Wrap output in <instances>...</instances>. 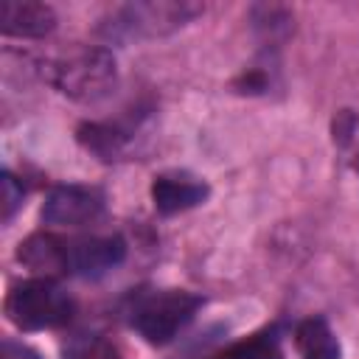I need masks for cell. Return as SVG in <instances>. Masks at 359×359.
<instances>
[{"instance_id": "cell-6", "label": "cell", "mask_w": 359, "mask_h": 359, "mask_svg": "<svg viewBox=\"0 0 359 359\" xmlns=\"http://www.w3.org/2000/svg\"><path fill=\"white\" fill-rule=\"evenodd\" d=\"M65 255H67V275L98 278L123 261L126 244L121 236L65 238Z\"/></svg>"}, {"instance_id": "cell-10", "label": "cell", "mask_w": 359, "mask_h": 359, "mask_svg": "<svg viewBox=\"0 0 359 359\" xmlns=\"http://www.w3.org/2000/svg\"><path fill=\"white\" fill-rule=\"evenodd\" d=\"M294 342L303 359H339V342L323 317L303 320L297 325Z\"/></svg>"}, {"instance_id": "cell-13", "label": "cell", "mask_w": 359, "mask_h": 359, "mask_svg": "<svg viewBox=\"0 0 359 359\" xmlns=\"http://www.w3.org/2000/svg\"><path fill=\"white\" fill-rule=\"evenodd\" d=\"M65 359H118V351L98 334H73L65 348Z\"/></svg>"}, {"instance_id": "cell-5", "label": "cell", "mask_w": 359, "mask_h": 359, "mask_svg": "<svg viewBox=\"0 0 359 359\" xmlns=\"http://www.w3.org/2000/svg\"><path fill=\"white\" fill-rule=\"evenodd\" d=\"M104 216V196L87 185H59L45 196L42 219L56 227H87Z\"/></svg>"}, {"instance_id": "cell-12", "label": "cell", "mask_w": 359, "mask_h": 359, "mask_svg": "<svg viewBox=\"0 0 359 359\" xmlns=\"http://www.w3.org/2000/svg\"><path fill=\"white\" fill-rule=\"evenodd\" d=\"M213 359H280V342H278L275 328H266V331L252 334L250 339L227 348L224 353H219Z\"/></svg>"}, {"instance_id": "cell-3", "label": "cell", "mask_w": 359, "mask_h": 359, "mask_svg": "<svg viewBox=\"0 0 359 359\" xmlns=\"http://www.w3.org/2000/svg\"><path fill=\"white\" fill-rule=\"evenodd\" d=\"M199 306H202V297L185 289L151 292L143 300H137V306L132 309V325L146 342L165 345L194 320Z\"/></svg>"}, {"instance_id": "cell-1", "label": "cell", "mask_w": 359, "mask_h": 359, "mask_svg": "<svg viewBox=\"0 0 359 359\" xmlns=\"http://www.w3.org/2000/svg\"><path fill=\"white\" fill-rule=\"evenodd\" d=\"M50 81L67 98L98 101L112 93L118 81V65L104 48H76L50 65Z\"/></svg>"}, {"instance_id": "cell-2", "label": "cell", "mask_w": 359, "mask_h": 359, "mask_svg": "<svg viewBox=\"0 0 359 359\" xmlns=\"http://www.w3.org/2000/svg\"><path fill=\"white\" fill-rule=\"evenodd\" d=\"M73 300L50 278H34L14 283L6 294V317L20 331H45L67 323Z\"/></svg>"}, {"instance_id": "cell-11", "label": "cell", "mask_w": 359, "mask_h": 359, "mask_svg": "<svg viewBox=\"0 0 359 359\" xmlns=\"http://www.w3.org/2000/svg\"><path fill=\"white\" fill-rule=\"evenodd\" d=\"M79 140L84 149H90L101 160H115V157H121L129 135L112 123H84V126H79Z\"/></svg>"}, {"instance_id": "cell-9", "label": "cell", "mask_w": 359, "mask_h": 359, "mask_svg": "<svg viewBox=\"0 0 359 359\" xmlns=\"http://www.w3.org/2000/svg\"><path fill=\"white\" fill-rule=\"evenodd\" d=\"M17 258L45 275V278H56V275H67V255H65V238L62 236H53V233H34L28 236L20 250H17Z\"/></svg>"}, {"instance_id": "cell-15", "label": "cell", "mask_w": 359, "mask_h": 359, "mask_svg": "<svg viewBox=\"0 0 359 359\" xmlns=\"http://www.w3.org/2000/svg\"><path fill=\"white\" fill-rule=\"evenodd\" d=\"M0 359H42V356H39L34 348L22 345V342H11V339H6L3 348H0Z\"/></svg>"}, {"instance_id": "cell-14", "label": "cell", "mask_w": 359, "mask_h": 359, "mask_svg": "<svg viewBox=\"0 0 359 359\" xmlns=\"http://www.w3.org/2000/svg\"><path fill=\"white\" fill-rule=\"evenodd\" d=\"M0 185H3V219H11V213H14L17 205L22 202V185H20L17 177L8 174V171L3 174Z\"/></svg>"}, {"instance_id": "cell-7", "label": "cell", "mask_w": 359, "mask_h": 359, "mask_svg": "<svg viewBox=\"0 0 359 359\" xmlns=\"http://www.w3.org/2000/svg\"><path fill=\"white\" fill-rule=\"evenodd\" d=\"M208 199V185L199 177L191 174H160L151 182V202L163 216H174L182 210H191Z\"/></svg>"}, {"instance_id": "cell-4", "label": "cell", "mask_w": 359, "mask_h": 359, "mask_svg": "<svg viewBox=\"0 0 359 359\" xmlns=\"http://www.w3.org/2000/svg\"><path fill=\"white\" fill-rule=\"evenodd\" d=\"M202 8L194 3H135L118 8L109 22L104 25V34L115 39L129 36H157L168 34L185 22H191Z\"/></svg>"}, {"instance_id": "cell-8", "label": "cell", "mask_w": 359, "mask_h": 359, "mask_svg": "<svg viewBox=\"0 0 359 359\" xmlns=\"http://www.w3.org/2000/svg\"><path fill=\"white\" fill-rule=\"evenodd\" d=\"M56 25L50 6L36 0H3L0 3V31L8 36H45Z\"/></svg>"}]
</instances>
